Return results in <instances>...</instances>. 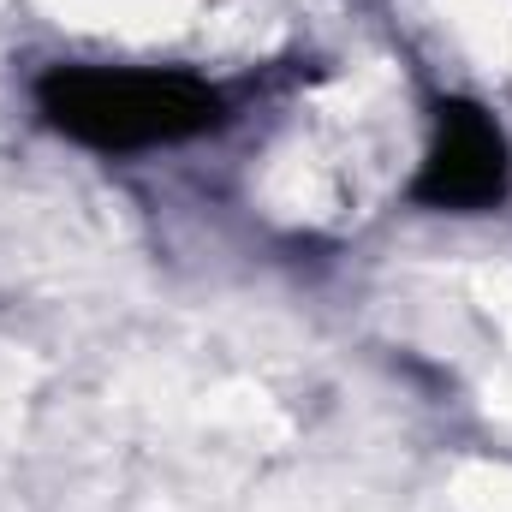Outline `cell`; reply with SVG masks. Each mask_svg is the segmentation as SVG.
I'll return each mask as SVG.
<instances>
[{"mask_svg":"<svg viewBox=\"0 0 512 512\" xmlns=\"http://www.w3.org/2000/svg\"><path fill=\"white\" fill-rule=\"evenodd\" d=\"M512 191V143L501 120L483 102L447 96L435 108V137L423 149L417 179L405 185L411 203L441 209V215H483L495 203H507Z\"/></svg>","mask_w":512,"mask_h":512,"instance_id":"7a4b0ae2","label":"cell"},{"mask_svg":"<svg viewBox=\"0 0 512 512\" xmlns=\"http://www.w3.org/2000/svg\"><path fill=\"white\" fill-rule=\"evenodd\" d=\"M36 108L60 137L102 155L173 149L227 126V96L167 66H48L36 78Z\"/></svg>","mask_w":512,"mask_h":512,"instance_id":"6da1fadb","label":"cell"}]
</instances>
